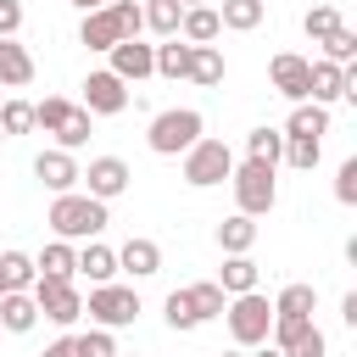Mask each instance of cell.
<instances>
[{
    "instance_id": "7dc6e473",
    "label": "cell",
    "mask_w": 357,
    "mask_h": 357,
    "mask_svg": "<svg viewBox=\"0 0 357 357\" xmlns=\"http://www.w3.org/2000/svg\"><path fill=\"white\" fill-rule=\"evenodd\" d=\"M223 357H245V351H223Z\"/></svg>"
},
{
    "instance_id": "6da1fadb",
    "label": "cell",
    "mask_w": 357,
    "mask_h": 357,
    "mask_svg": "<svg viewBox=\"0 0 357 357\" xmlns=\"http://www.w3.org/2000/svg\"><path fill=\"white\" fill-rule=\"evenodd\" d=\"M45 223L56 229V240H95L112 218H106V201L78 195V190H61V195L50 201V218H45Z\"/></svg>"
},
{
    "instance_id": "3957f363",
    "label": "cell",
    "mask_w": 357,
    "mask_h": 357,
    "mask_svg": "<svg viewBox=\"0 0 357 357\" xmlns=\"http://www.w3.org/2000/svg\"><path fill=\"white\" fill-rule=\"evenodd\" d=\"M201 128H206V117H201L195 106H167V112H156V117H151L145 145H151L156 156H184V151L201 139Z\"/></svg>"
},
{
    "instance_id": "52a82bcc",
    "label": "cell",
    "mask_w": 357,
    "mask_h": 357,
    "mask_svg": "<svg viewBox=\"0 0 357 357\" xmlns=\"http://www.w3.org/2000/svg\"><path fill=\"white\" fill-rule=\"evenodd\" d=\"M84 312L100 324V329H123V324H134L139 318V290L134 284H95L89 290V301H84Z\"/></svg>"
},
{
    "instance_id": "4dcf8cb0",
    "label": "cell",
    "mask_w": 357,
    "mask_h": 357,
    "mask_svg": "<svg viewBox=\"0 0 357 357\" xmlns=\"http://www.w3.org/2000/svg\"><path fill=\"white\" fill-rule=\"evenodd\" d=\"M139 11H145V28H151V33H162V39H173V33H178V17H184V6H178V0H145Z\"/></svg>"
},
{
    "instance_id": "f1b7e54d",
    "label": "cell",
    "mask_w": 357,
    "mask_h": 357,
    "mask_svg": "<svg viewBox=\"0 0 357 357\" xmlns=\"http://www.w3.org/2000/svg\"><path fill=\"white\" fill-rule=\"evenodd\" d=\"M33 279H39V268H33L28 251H0V284L6 290H28Z\"/></svg>"
},
{
    "instance_id": "7c38bea8",
    "label": "cell",
    "mask_w": 357,
    "mask_h": 357,
    "mask_svg": "<svg viewBox=\"0 0 357 357\" xmlns=\"http://www.w3.org/2000/svg\"><path fill=\"white\" fill-rule=\"evenodd\" d=\"M106 56H112V73H117L123 84H139V78H151V73H156V45H139V39H117Z\"/></svg>"
},
{
    "instance_id": "ab89813d",
    "label": "cell",
    "mask_w": 357,
    "mask_h": 357,
    "mask_svg": "<svg viewBox=\"0 0 357 357\" xmlns=\"http://www.w3.org/2000/svg\"><path fill=\"white\" fill-rule=\"evenodd\" d=\"M112 6V17L123 22V39H139V28H145V11L134 6V0H106Z\"/></svg>"
},
{
    "instance_id": "e575fe53",
    "label": "cell",
    "mask_w": 357,
    "mask_h": 357,
    "mask_svg": "<svg viewBox=\"0 0 357 357\" xmlns=\"http://www.w3.org/2000/svg\"><path fill=\"white\" fill-rule=\"evenodd\" d=\"M318 156H324V145H318V139H290V134H284L279 162H290L296 173H312V167H318Z\"/></svg>"
},
{
    "instance_id": "4316f807",
    "label": "cell",
    "mask_w": 357,
    "mask_h": 357,
    "mask_svg": "<svg viewBox=\"0 0 357 357\" xmlns=\"http://www.w3.org/2000/svg\"><path fill=\"white\" fill-rule=\"evenodd\" d=\"M262 17H268L262 0H223V11H218V22H223L229 33H251V28H262Z\"/></svg>"
},
{
    "instance_id": "44dd1931",
    "label": "cell",
    "mask_w": 357,
    "mask_h": 357,
    "mask_svg": "<svg viewBox=\"0 0 357 357\" xmlns=\"http://www.w3.org/2000/svg\"><path fill=\"white\" fill-rule=\"evenodd\" d=\"M184 78L201 84V89L223 84V50H218V45H190V67H184Z\"/></svg>"
},
{
    "instance_id": "484cf974",
    "label": "cell",
    "mask_w": 357,
    "mask_h": 357,
    "mask_svg": "<svg viewBox=\"0 0 357 357\" xmlns=\"http://www.w3.org/2000/svg\"><path fill=\"white\" fill-rule=\"evenodd\" d=\"M78 273H89V284L117 279V251H112V245H100V240H89V245L78 251Z\"/></svg>"
},
{
    "instance_id": "8fae6325",
    "label": "cell",
    "mask_w": 357,
    "mask_h": 357,
    "mask_svg": "<svg viewBox=\"0 0 357 357\" xmlns=\"http://www.w3.org/2000/svg\"><path fill=\"white\" fill-rule=\"evenodd\" d=\"M78 178L89 184L84 195H95V201H117V195L128 190V178H134V173H128V162H123V156H95L89 167H78Z\"/></svg>"
},
{
    "instance_id": "f35d334b",
    "label": "cell",
    "mask_w": 357,
    "mask_h": 357,
    "mask_svg": "<svg viewBox=\"0 0 357 357\" xmlns=\"http://www.w3.org/2000/svg\"><path fill=\"white\" fill-rule=\"evenodd\" d=\"M301 28H307V39L318 45L324 33H335V28H340V11H335V6H312V11L301 17Z\"/></svg>"
},
{
    "instance_id": "ffe728a7",
    "label": "cell",
    "mask_w": 357,
    "mask_h": 357,
    "mask_svg": "<svg viewBox=\"0 0 357 357\" xmlns=\"http://www.w3.org/2000/svg\"><path fill=\"white\" fill-rule=\"evenodd\" d=\"M218 33H223V22H218L212 6H184V17H178V39L184 45H212Z\"/></svg>"
},
{
    "instance_id": "4fadbf2b",
    "label": "cell",
    "mask_w": 357,
    "mask_h": 357,
    "mask_svg": "<svg viewBox=\"0 0 357 357\" xmlns=\"http://www.w3.org/2000/svg\"><path fill=\"white\" fill-rule=\"evenodd\" d=\"M307 56H296V50H279L273 61H268V78H273V89L284 95V100H307Z\"/></svg>"
},
{
    "instance_id": "83f0119b",
    "label": "cell",
    "mask_w": 357,
    "mask_h": 357,
    "mask_svg": "<svg viewBox=\"0 0 357 357\" xmlns=\"http://www.w3.org/2000/svg\"><path fill=\"white\" fill-rule=\"evenodd\" d=\"M312 307H318V290L312 284H284L273 296V318H312Z\"/></svg>"
},
{
    "instance_id": "277c9868",
    "label": "cell",
    "mask_w": 357,
    "mask_h": 357,
    "mask_svg": "<svg viewBox=\"0 0 357 357\" xmlns=\"http://www.w3.org/2000/svg\"><path fill=\"white\" fill-rule=\"evenodd\" d=\"M223 318H229L234 346H240V351H251V346H262V340H268V329H273V301H268L262 290H245V296H229Z\"/></svg>"
},
{
    "instance_id": "603a6c76",
    "label": "cell",
    "mask_w": 357,
    "mask_h": 357,
    "mask_svg": "<svg viewBox=\"0 0 357 357\" xmlns=\"http://www.w3.org/2000/svg\"><path fill=\"white\" fill-rule=\"evenodd\" d=\"M257 262H251V251H240V257H223V268H218V284H223V296H245V290H257Z\"/></svg>"
},
{
    "instance_id": "ba28073f",
    "label": "cell",
    "mask_w": 357,
    "mask_h": 357,
    "mask_svg": "<svg viewBox=\"0 0 357 357\" xmlns=\"http://www.w3.org/2000/svg\"><path fill=\"white\" fill-rule=\"evenodd\" d=\"M28 290H33V301H39V312H45L50 324H78V318H84V296H78L73 279H50V273H39Z\"/></svg>"
},
{
    "instance_id": "1f68e13d",
    "label": "cell",
    "mask_w": 357,
    "mask_h": 357,
    "mask_svg": "<svg viewBox=\"0 0 357 357\" xmlns=\"http://www.w3.org/2000/svg\"><path fill=\"white\" fill-rule=\"evenodd\" d=\"M279 151H284V134H279V128H268V123H262V128H251V134H245V156H257V162H273V167H279Z\"/></svg>"
},
{
    "instance_id": "7a4b0ae2",
    "label": "cell",
    "mask_w": 357,
    "mask_h": 357,
    "mask_svg": "<svg viewBox=\"0 0 357 357\" xmlns=\"http://www.w3.org/2000/svg\"><path fill=\"white\" fill-rule=\"evenodd\" d=\"M33 128L56 134V145H61V151H78V145H89V134H95V117H89L84 106L61 100V95H45V100L33 106Z\"/></svg>"
},
{
    "instance_id": "836d02e7",
    "label": "cell",
    "mask_w": 357,
    "mask_h": 357,
    "mask_svg": "<svg viewBox=\"0 0 357 357\" xmlns=\"http://www.w3.org/2000/svg\"><path fill=\"white\" fill-rule=\"evenodd\" d=\"M184 67H190V45H178V33L156 45V78H184Z\"/></svg>"
},
{
    "instance_id": "d590c367",
    "label": "cell",
    "mask_w": 357,
    "mask_h": 357,
    "mask_svg": "<svg viewBox=\"0 0 357 357\" xmlns=\"http://www.w3.org/2000/svg\"><path fill=\"white\" fill-rule=\"evenodd\" d=\"M162 318H167V329H195V324H201V318H195V307H190V290H167Z\"/></svg>"
},
{
    "instance_id": "f546056e",
    "label": "cell",
    "mask_w": 357,
    "mask_h": 357,
    "mask_svg": "<svg viewBox=\"0 0 357 357\" xmlns=\"http://www.w3.org/2000/svg\"><path fill=\"white\" fill-rule=\"evenodd\" d=\"M190 307H195V318L206 324V318H223L229 296H223V284H218V279H201V284H190Z\"/></svg>"
},
{
    "instance_id": "74e56055",
    "label": "cell",
    "mask_w": 357,
    "mask_h": 357,
    "mask_svg": "<svg viewBox=\"0 0 357 357\" xmlns=\"http://www.w3.org/2000/svg\"><path fill=\"white\" fill-rule=\"evenodd\" d=\"M0 128H6V139L11 134H28L33 128V106L28 100H0Z\"/></svg>"
},
{
    "instance_id": "c3c4849f",
    "label": "cell",
    "mask_w": 357,
    "mask_h": 357,
    "mask_svg": "<svg viewBox=\"0 0 357 357\" xmlns=\"http://www.w3.org/2000/svg\"><path fill=\"white\" fill-rule=\"evenodd\" d=\"M178 6H201V0H178Z\"/></svg>"
},
{
    "instance_id": "5bb4252c",
    "label": "cell",
    "mask_w": 357,
    "mask_h": 357,
    "mask_svg": "<svg viewBox=\"0 0 357 357\" xmlns=\"http://www.w3.org/2000/svg\"><path fill=\"white\" fill-rule=\"evenodd\" d=\"M33 178H39L45 190H56V195L73 190V184H78V162H73V151H61V145H56V151H39V156H33Z\"/></svg>"
},
{
    "instance_id": "8d00e7d4",
    "label": "cell",
    "mask_w": 357,
    "mask_h": 357,
    "mask_svg": "<svg viewBox=\"0 0 357 357\" xmlns=\"http://www.w3.org/2000/svg\"><path fill=\"white\" fill-rule=\"evenodd\" d=\"M73 351L78 357H117V340H112V329H84V335H73Z\"/></svg>"
},
{
    "instance_id": "9a60e30c",
    "label": "cell",
    "mask_w": 357,
    "mask_h": 357,
    "mask_svg": "<svg viewBox=\"0 0 357 357\" xmlns=\"http://www.w3.org/2000/svg\"><path fill=\"white\" fill-rule=\"evenodd\" d=\"M117 273H134V279L162 273V245H156V240H145V234L123 240V251H117Z\"/></svg>"
},
{
    "instance_id": "8992f818",
    "label": "cell",
    "mask_w": 357,
    "mask_h": 357,
    "mask_svg": "<svg viewBox=\"0 0 357 357\" xmlns=\"http://www.w3.org/2000/svg\"><path fill=\"white\" fill-rule=\"evenodd\" d=\"M234 173V151L223 145V139H195L190 151H184V184L190 190H212V184H223Z\"/></svg>"
},
{
    "instance_id": "d6a6232c",
    "label": "cell",
    "mask_w": 357,
    "mask_h": 357,
    "mask_svg": "<svg viewBox=\"0 0 357 357\" xmlns=\"http://www.w3.org/2000/svg\"><path fill=\"white\" fill-rule=\"evenodd\" d=\"M318 45H324V61H335V67H351V56H357V33H351L346 22H340L335 33H324Z\"/></svg>"
},
{
    "instance_id": "7402d4cb",
    "label": "cell",
    "mask_w": 357,
    "mask_h": 357,
    "mask_svg": "<svg viewBox=\"0 0 357 357\" xmlns=\"http://www.w3.org/2000/svg\"><path fill=\"white\" fill-rule=\"evenodd\" d=\"M284 134H290V139H318V134H329V106H318V100H296Z\"/></svg>"
},
{
    "instance_id": "ee69618b",
    "label": "cell",
    "mask_w": 357,
    "mask_h": 357,
    "mask_svg": "<svg viewBox=\"0 0 357 357\" xmlns=\"http://www.w3.org/2000/svg\"><path fill=\"white\" fill-rule=\"evenodd\" d=\"M340 318L357 329V290H346V296H340Z\"/></svg>"
},
{
    "instance_id": "bcb514c9",
    "label": "cell",
    "mask_w": 357,
    "mask_h": 357,
    "mask_svg": "<svg viewBox=\"0 0 357 357\" xmlns=\"http://www.w3.org/2000/svg\"><path fill=\"white\" fill-rule=\"evenodd\" d=\"M67 6H78V11H100L106 0H67Z\"/></svg>"
},
{
    "instance_id": "681fc988",
    "label": "cell",
    "mask_w": 357,
    "mask_h": 357,
    "mask_svg": "<svg viewBox=\"0 0 357 357\" xmlns=\"http://www.w3.org/2000/svg\"><path fill=\"white\" fill-rule=\"evenodd\" d=\"M0 296H6V284H0Z\"/></svg>"
},
{
    "instance_id": "f907efd6",
    "label": "cell",
    "mask_w": 357,
    "mask_h": 357,
    "mask_svg": "<svg viewBox=\"0 0 357 357\" xmlns=\"http://www.w3.org/2000/svg\"><path fill=\"white\" fill-rule=\"evenodd\" d=\"M0 139H6V128H0Z\"/></svg>"
},
{
    "instance_id": "816d5d0a",
    "label": "cell",
    "mask_w": 357,
    "mask_h": 357,
    "mask_svg": "<svg viewBox=\"0 0 357 357\" xmlns=\"http://www.w3.org/2000/svg\"><path fill=\"white\" fill-rule=\"evenodd\" d=\"M117 357H123V351H117Z\"/></svg>"
},
{
    "instance_id": "ac0fdd59",
    "label": "cell",
    "mask_w": 357,
    "mask_h": 357,
    "mask_svg": "<svg viewBox=\"0 0 357 357\" xmlns=\"http://www.w3.org/2000/svg\"><path fill=\"white\" fill-rule=\"evenodd\" d=\"M340 89H346V67H335V61H312V67H307V100L335 106Z\"/></svg>"
},
{
    "instance_id": "9c48e42d",
    "label": "cell",
    "mask_w": 357,
    "mask_h": 357,
    "mask_svg": "<svg viewBox=\"0 0 357 357\" xmlns=\"http://www.w3.org/2000/svg\"><path fill=\"white\" fill-rule=\"evenodd\" d=\"M273 346L284 351V357H324L329 351V340H324V329L312 324V318H273Z\"/></svg>"
},
{
    "instance_id": "d6986e66",
    "label": "cell",
    "mask_w": 357,
    "mask_h": 357,
    "mask_svg": "<svg viewBox=\"0 0 357 357\" xmlns=\"http://www.w3.org/2000/svg\"><path fill=\"white\" fill-rule=\"evenodd\" d=\"M22 84H33V56L28 45L0 39V89H22Z\"/></svg>"
},
{
    "instance_id": "60d3db41",
    "label": "cell",
    "mask_w": 357,
    "mask_h": 357,
    "mask_svg": "<svg viewBox=\"0 0 357 357\" xmlns=\"http://www.w3.org/2000/svg\"><path fill=\"white\" fill-rule=\"evenodd\" d=\"M335 201L340 206H357V156L340 162V178H335Z\"/></svg>"
},
{
    "instance_id": "d4e9b609",
    "label": "cell",
    "mask_w": 357,
    "mask_h": 357,
    "mask_svg": "<svg viewBox=\"0 0 357 357\" xmlns=\"http://www.w3.org/2000/svg\"><path fill=\"white\" fill-rule=\"evenodd\" d=\"M33 268L50 273V279H73V273H78V251H73V240H50V245L33 257Z\"/></svg>"
},
{
    "instance_id": "5b68a950",
    "label": "cell",
    "mask_w": 357,
    "mask_h": 357,
    "mask_svg": "<svg viewBox=\"0 0 357 357\" xmlns=\"http://www.w3.org/2000/svg\"><path fill=\"white\" fill-rule=\"evenodd\" d=\"M229 184H234V201H240V212H245V218H262V212H273V201H279L273 162H257V156H245V162H234Z\"/></svg>"
},
{
    "instance_id": "f6af8a7d",
    "label": "cell",
    "mask_w": 357,
    "mask_h": 357,
    "mask_svg": "<svg viewBox=\"0 0 357 357\" xmlns=\"http://www.w3.org/2000/svg\"><path fill=\"white\" fill-rule=\"evenodd\" d=\"M245 357H284V351H279V346H268V340H262V346H251V351H245Z\"/></svg>"
},
{
    "instance_id": "f5cc1de1",
    "label": "cell",
    "mask_w": 357,
    "mask_h": 357,
    "mask_svg": "<svg viewBox=\"0 0 357 357\" xmlns=\"http://www.w3.org/2000/svg\"><path fill=\"white\" fill-rule=\"evenodd\" d=\"M0 335H6V329H0Z\"/></svg>"
},
{
    "instance_id": "cb8c5ba5",
    "label": "cell",
    "mask_w": 357,
    "mask_h": 357,
    "mask_svg": "<svg viewBox=\"0 0 357 357\" xmlns=\"http://www.w3.org/2000/svg\"><path fill=\"white\" fill-rule=\"evenodd\" d=\"M218 245H223V257H240V251H251V245H257V218H245V212L223 218V223H218Z\"/></svg>"
},
{
    "instance_id": "e0dca14e",
    "label": "cell",
    "mask_w": 357,
    "mask_h": 357,
    "mask_svg": "<svg viewBox=\"0 0 357 357\" xmlns=\"http://www.w3.org/2000/svg\"><path fill=\"white\" fill-rule=\"evenodd\" d=\"M78 39H84L89 50H112V45L123 39V22L112 17V6H100V11H84V22H78Z\"/></svg>"
},
{
    "instance_id": "b9f144b4",
    "label": "cell",
    "mask_w": 357,
    "mask_h": 357,
    "mask_svg": "<svg viewBox=\"0 0 357 357\" xmlns=\"http://www.w3.org/2000/svg\"><path fill=\"white\" fill-rule=\"evenodd\" d=\"M22 28V0H0V39H17Z\"/></svg>"
},
{
    "instance_id": "7bdbcfd3",
    "label": "cell",
    "mask_w": 357,
    "mask_h": 357,
    "mask_svg": "<svg viewBox=\"0 0 357 357\" xmlns=\"http://www.w3.org/2000/svg\"><path fill=\"white\" fill-rule=\"evenodd\" d=\"M39 357H78V351H73V335H61V340H50V346H45Z\"/></svg>"
},
{
    "instance_id": "30bf717a",
    "label": "cell",
    "mask_w": 357,
    "mask_h": 357,
    "mask_svg": "<svg viewBox=\"0 0 357 357\" xmlns=\"http://www.w3.org/2000/svg\"><path fill=\"white\" fill-rule=\"evenodd\" d=\"M123 106H128V84H123L112 67H100V73L84 78V112H89V117H117Z\"/></svg>"
},
{
    "instance_id": "2e32d148",
    "label": "cell",
    "mask_w": 357,
    "mask_h": 357,
    "mask_svg": "<svg viewBox=\"0 0 357 357\" xmlns=\"http://www.w3.org/2000/svg\"><path fill=\"white\" fill-rule=\"evenodd\" d=\"M33 324H39L33 290H6V296H0V329H6V335H28Z\"/></svg>"
}]
</instances>
